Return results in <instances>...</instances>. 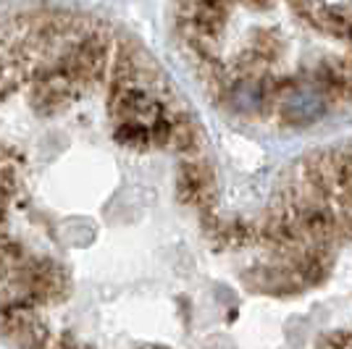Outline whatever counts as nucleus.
<instances>
[{
    "mask_svg": "<svg viewBox=\"0 0 352 349\" xmlns=\"http://www.w3.org/2000/svg\"><path fill=\"white\" fill-rule=\"evenodd\" d=\"M111 111L118 121H140L153 126L158 118L168 116V105L150 87H124L113 89L111 95Z\"/></svg>",
    "mask_w": 352,
    "mask_h": 349,
    "instance_id": "1",
    "label": "nucleus"
},
{
    "mask_svg": "<svg viewBox=\"0 0 352 349\" xmlns=\"http://www.w3.org/2000/svg\"><path fill=\"white\" fill-rule=\"evenodd\" d=\"M271 95L274 92L265 87L263 82L242 76V79H236V82L229 85V89H226V102H229V108L234 113H239V116H258V113H263L265 108H268Z\"/></svg>",
    "mask_w": 352,
    "mask_h": 349,
    "instance_id": "2",
    "label": "nucleus"
},
{
    "mask_svg": "<svg viewBox=\"0 0 352 349\" xmlns=\"http://www.w3.org/2000/svg\"><path fill=\"white\" fill-rule=\"evenodd\" d=\"M279 111L287 124L300 126V124H310V121L321 118L326 111V100H323V92L318 89H289L281 98Z\"/></svg>",
    "mask_w": 352,
    "mask_h": 349,
    "instance_id": "3",
    "label": "nucleus"
},
{
    "mask_svg": "<svg viewBox=\"0 0 352 349\" xmlns=\"http://www.w3.org/2000/svg\"><path fill=\"white\" fill-rule=\"evenodd\" d=\"M289 3H292L294 11L302 16L308 24L318 27V30L337 32V34H342V32L347 30V24L342 21V16L334 8H329L326 3H321V0H289Z\"/></svg>",
    "mask_w": 352,
    "mask_h": 349,
    "instance_id": "4",
    "label": "nucleus"
},
{
    "mask_svg": "<svg viewBox=\"0 0 352 349\" xmlns=\"http://www.w3.org/2000/svg\"><path fill=\"white\" fill-rule=\"evenodd\" d=\"M116 142H121L129 150H147L153 145V134L147 124L140 121H118L116 124Z\"/></svg>",
    "mask_w": 352,
    "mask_h": 349,
    "instance_id": "5",
    "label": "nucleus"
}]
</instances>
